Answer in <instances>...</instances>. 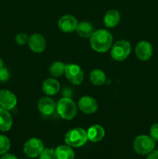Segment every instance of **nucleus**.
Segmentation results:
<instances>
[{"mask_svg":"<svg viewBox=\"0 0 158 159\" xmlns=\"http://www.w3.org/2000/svg\"><path fill=\"white\" fill-rule=\"evenodd\" d=\"M150 137L156 142L158 141V123L153 124L150 129Z\"/></svg>","mask_w":158,"mask_h":159,"instance_id":"393cba45","label":"nucleus"},{"mask_svg":"<svg viewBox=\"0 0 158 159\" xmlns=\"http://www.w3.org/2000/svg\"><path fill=\"white\" fill-rule=\"evenodd\" d=\"M88 140L87 131L80 127H76L68 130L64 136L65 143L71 148L81 147L86 144Z\"/></svg>","mask_w":158,"mask_h":159,"instance_id":"7ed1b4c3","label":"nucleus"},{"mask_svg":"<svg viewBox=\"0 0 158 159\" xmlns=\"http://www.w3.org/2000/svg\"><path fill=\"white\" fill-rule=\"evenodd\" d=\"M56 105L54 99L49 96H45L40 99L37 103V107L41 114L44 116H50L56 110Z\"/></svg>","mask_w":158,"mask_h":159,"instance_id":"f8f14e48","label":"nucleus"},{"mask_svg":"<svg viewBox=\"0 0 158 159\" xmlns=\"http://www.w3.org/2000/svg\"><path fill=\"white\" fill-rule=\"evenodd\" d=\"M64 75L68 82L72 85H78L82 83L84 80L83 70L79 65L75 64H69L66 65Z\"/></svg>","mask_w":158,"mask_h":159,"instance_id":"0eeeda50","label":"nucleus"},{"mask_svg":"<svg viewBox=\"0 0 158 159\" xmlns=\"http://www.w3.org/2000/svg\"><path fill=\"white\" fill-rule=\"evenodd\" d=\"M113 38L112 34L107 30L100 29L94 31L90 37L91 48L96 52L105 53L108 51L112 45Z\"/></svg>","mask_w":158,"mask_h":159,"instance_id":"f257e3e1","label":"nucleus"},{"mask_svg":"<svg viewBox=\"0 0 158 159\" xmlns=\"http://www.w3.org/2000/svg\"><path fill=\"white\" fill-rule=\"evenodd\" d=\"M120 19V12L117 9H110L106 12L103 20L106 27L113 28L119 24Z\"/></svg>","mask_w":158,"mask_h":159,"instance_id":"dca6fc26","label":"nucleus"},{"mask_svg":"<svg viewBox=\"0 0 158 159\" xmlns=\"http://www.w3.org/2000/svg\"><path fill=\"white\" fill-rule=\"evenodd\" d=\"M39 159H56L55 150L52 148H44L39 155Z\"/></svg>","mask_w":158,"mask_h":159,"instance_id":"5701e85b","label":"nucleus"},{"mask_svg":"<svg viewBox=\"0 0 158 159\" xmlns=\"http://www.w3.org/2000/svg\"><path fill=\"white\" fill-rule=\"evenodd\" d=\"M21 159H28V158H21Z\"/></svg>","mask_w":158,"mask_h":159,"instance_id":"c756f323","label":"nucleus"},{"mask_svg":"<svg viewBox=\"0 0 158 159\" xmlns=\"http://www.w3.org/2000/svg\"><path fill=\"white\" fill-rule=\"evenodd\" d=\"M56 110L60 117L66 120L74 119L77 115V106L75 102L69 97H64L57 102Z\"/></svg>","mask_w":158,"mask_h":159,"instance_id":"f03ea898","label":"nucleus"},{"mask_svg":"<svg viewBox=\"0 0 158 159\" xmlns=\"http://www.w3.org/2000/svg\"><path fill=\"white\" fill-rule=\"evenodd\" d=\"M146 159H158V150H154L153 149L152 152L147 155V158Z\"/></svg>","mask_w":158,"mask_h":159,"instance_id":"bb28decb","label":"nucleus"},{"mask_svg":"<svg viewBox=\"0 0 158 159\" xmlns=\"http://www.w3.org/2000/svg\"><path fill=\"white\" fill-rule=\"evenodd\" d=\"M60 89V84L55 78L47 79L43 82L42 90L47 96H54L56 95Z\"/></svg>","mask_w":158,"mask_h":159,"instance_id":"2eb2a0df","label":"nucleus"},{"mask_svg":"<svg viewBox=\"0 0 158 159\" xmlns=\"http://www.w3.org/2000/svg\"><path fill=\"white\" fill-rule=\"evenodd\" d=\"M131 52V44L125 40H119L113 44L111 56L114 60L122 61L125 60Z\"/></svg>","mask_w":158,"mask_h":159,"instance_id":"39448f33","label":"nucleus"},{"mask_svg":"<svg viewBox=\"0 0 158 159\" xmlns=\"http://www.w3.org/2000/svg\"><path fill=\"white\" fill-rule=\"evenodd\" d=\"M17 98L12 92L8 89L0 90V107L11 110L16 106Z\"/></svg>","mask_w":158,"mask_h":159,"instance_id":"9d476101","label":"nucleus"},{"mask_svg":"<svg viewBox=\"0 0 158 159\" xmlns=\"http://www.w3.org/2000/svg\"><path fill=\"white\" fill-rule=\"evenodd\" d=\"M10 147V140L5 135L0 134V155L8 153Z\"/></svg>","mask_w":158,"mask_h":159,"instance_id":"4be33fe9","label":"nucleus"},{"mask_svg":"<svg viewBox=\"0 0 158 159\" xmlns=\"http://www.w3.org/2000/svg\"><path fill=\"white\" fill-rule=\"evenodd\" d=\"M0 159H18V158H17L15 155H12V154L6 153L2 155V156L0 157Z\"/></svg>","mask_w":158,"mask_h":159,"instance_id":"cd10ccee","label":"nucleus"},{"mask_svg":"<svg viewBox=\"0 0 158 159\" xmlns=\"http://www.w3.org/2000/svg\"><path fill=\"white\" fill-rule=\"evenodd\" d=\"M2 67H4V62H3L2 59L0 57V68H2Z\"/></svg>","mask_w":158,"mask_h":159,"instance_id":"c85d7f7f","label":"nucleus"},{"mask_svg":"<svg viewBox=\"0 0 158 159\" xmlns=\"http://www.w3.org/2000/svg\"><path fill=\"white\" fill-rule=\"evenodd\" d=\"M28 45L33 52L42 53L46 47V39L41 34H33L29 37Z\"/></svg>","mask_w":158,"mask_h":159,"instance_id":"ddd939ff","label":"nucleus"},{"mask_svg":"<svg viewBox=\"0 0 158 159\" xmlns=\"http://www.w3.org/2000/svg\"><path fill=\"white\" fill-rule=\"evenodd\" d=\"M56 159H74L75 154L71 147L68 144L60 145L55 149Z\"/></svg>","mask_w":158,"mask_h":159,"instance_id":"6ab92c4d","label":"nucleus"},{"mask_svg":"<svg viewBox=\"0 0 158 159\" xmlns=\"http://www.w3.org/2000/svg\"><path fill=\"white\" fill-rule=\"evenodd\" d=\"M78 22L72 15H64L58 20V28L64 33H72L76 30Z\"/></svg>","mask_w":158,"mask_h":159,"instance_id":"9b49d317","label":"nucleus"},{"mask_svg":"<svg viewBox=\"0 0 158 159\" xmlns=\"http://www.w3.org/2000/svg\"><path fill=\"white\" fill-rule=\"evenodd\" d=\"M44 149L43 141L37 138H29L26 141L23 146V152L29 158L39 157Z\"/></svg>","mask_w":158,"mask_h":159,"instance_id":"423d86ee","label":"nucleus"},{"mask_svg":"<svg viewBox=\"0 0 158 159\" xmlns=\"http://www.w3.org/2000/svg\"><path fill=\"white\" fill-rule=\"evenodd\" d=\"M89 80L94 85H102L106 81V75L100 69H94L90 72Z\"/></svg>","mask_w":158,"mask_h":159,"instance_id":"aec40b11","label":"nucleus"},{"mask_svg":"<svg viewBox=\"0 0 158 159\" xmlns=\"http://www.w3.org/2000/svg\"><path fill=\"white\" fill-rule=\"evenodd\" d=\"M133 150L141 155H147L154 149L155 141L147 135H139L133 143Z\"/></svg>","mask_w":158,"mask_h":159,"instance_id":"20e7f679","label":"nucleus"},{"mask_svg":"<svg viewBox=\"0 0 158 159\" xmlns=\"http://www.w3.org/2000/svg\"><path fill=\"white\" fill-rule=\"evenodd\" d=\"M9 78H10V73H9V70L5 67L0 68V82H7Z\"/></svg>","mask_w":158,"mask_h":159,"instance_id":"a878e982","label":"nucleus"},{"mask_svg":"<svg viewBox=\"0 0 158 159\" xmlns=\"http://www.w3.org/2000/svg\"><path fill=\"white\" fill-rule=\"evenodd\" d=\"M76 32L81 37L90 38L94 32V26L89 22H80V23H78L77 28H76Z\"/></svg>","mask_w":158,"mask_h":159,"instance_id":"a211bd4d","label":"nucleus"},{"mask_svg":"<svg viewBox=\"0 0 158 159\" xmlns=\"http://www.w3.org/2000/svg\"><path fill=\"white\" fill-rule=\"evenodd\" d=\"M157 150H158V148H157Z\"/></svg>","mask_w":158,"mask_h":159,"instance_id":"7c9ffc66","label":"nucleus"},{"mask_svg":"<svg viewBox=\"0 0 158 159\" xmlns=\"http://www.w3.org/2000/svg\"><path fill=\"white\" fill-rule=\"evenodd\" d=\"M15 43L19 45H26L28 44V41H29V37L26 34L24 33H20L17 34L15 37Z\"/></svg>","mask_w":158,"mask_h":159,"instance_id":"b1692460","label":"nucleus"},{"mask_svg":"<svg viewBox=\"0 0 158 159\" xmlns=\"http://www.w3.org/2000/svg\"><path fill=\"white\" fill-rule=\"evenodd\" d=\"M12 126V118L9 110L0 107V130L9 131Z\"/></svg>","mask_w":158,"mask_h":159,"instance_id":"f3484780","label":"nucleus"},{"mask_svg":"<svg viewBox=\"0 0 158 159\" xmlns=\"http://www.w3.org/2000/svg\"><path fill=\"white\" fill-rule=\"evenodd\" d=\"M66 65L61 61H55L49 67V73L53 78H58L64 74Z\"/></svg>","mask_w":158,"mask_h":159,"instance_id":"412c9836","label":"nucleus"},{"mask_svg":"<svg viewBox=\"0 0 158 159\" xmlns=\"http://www.w3.org/2000/svg\"><path fill=\"white\" fill-rule=\"evenodd\" d=\"M77 107L82 113L85 114H92L98 110L99 104L97 101L91 96H84L78 100Z\"/></svg>","mask_w":158,"mask_h":159,"instance_id":"6e6552de","label":"nucleus"},{"mask_svg":"<svg viewBox=\"0 0 158 159\" xmlns=\"http://www.w3.org/2000/svg\"><path fill=\"white\" fill-rule=\"evenodd\" d=\"M87 135H88V139L90 141L94 143L99 142V141H102L105 137V129L102 126L99 125V124H94V125L91 126L88 129Z\"/></svg>","mask_w":158,"mask_h":159,"instance_id":"4468645a","label":"nucleus"},{"mask_svg":"<svg viewBox=\"0 0 158 159\" xmlns=\"http://www.w3.org/2000/svg\"><path fill=\"white\" fill-rule=\"evenodd\" d=\"M135 53L138 58L143 61H147L153 54V47L150 42L147 40L139 41L135 48Z\"/></svg>","mask_w":158,"mask_h":159,"instance_id":"1a4fd4ad","label":"nucleus"}]
</instances>
